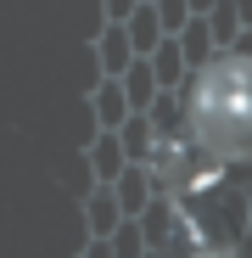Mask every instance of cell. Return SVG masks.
<instances>
[{
	"mask_svg": "<svg viewBox=\"0 0 252 258\" xmlns=\"http://www.w3.org/2000/svg\"><path fill=\"white\" fill-rule=\"evenodd\" d=\"M196 141L219 157H252V62H224L196 84Z\"/></svg>",
	"mask_w": 252,
	"mask_h": 258,
	"instance_id": "6da1fadb",
	"label": "cell"
}]
</instances>
